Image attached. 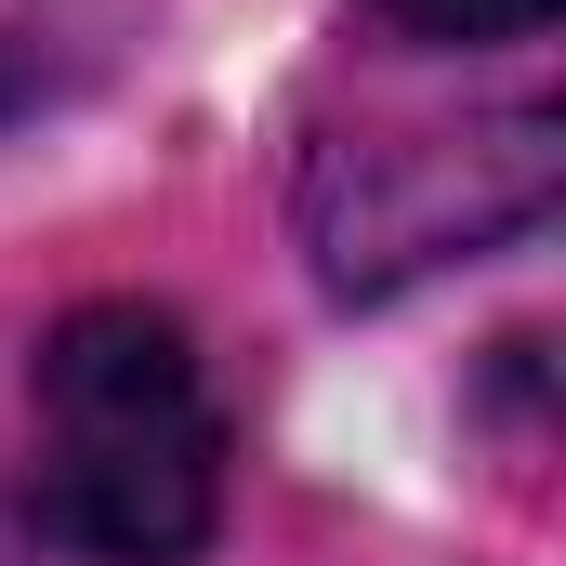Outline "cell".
Masks as SVG:
<instances>
[{
  "mask_svg": "<svg viewBox=\"0 0 566 566\" xmlns=\"http://www.w3.org/2000/svg\"><path fill=\"white\" fill-rule=\"evenodd\" d=\"M27 514L93 566H185L224 514V409L158 303H80L40 343V474Z\"/></svg>",
  "mask_w": 566,
  "mask_h": 566,
  "instance_id": "obj_1",
  "label": "cell"
},
{
  "mask_svg": "<svg viewBox=\"0 0 566 566\" xmlns=\"http://www.w3.org/2000/svg\"><path fill=\"white\" fill-rule=\"evenodd\" d=\"M369 13L409 40H541L554 27V0H369Z\"/></svg>",
  "mask_w": 566,
  "mask_h": 566,
  "instance_id": "obj_2",
  "label": "cell"
}]
</instances>
